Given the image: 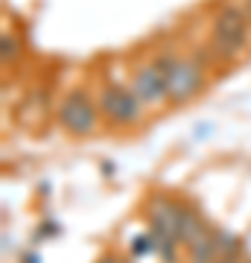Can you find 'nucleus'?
<instances>
[{
  "label": "nucleus",
  "mask_w": 251,
  "mask_h": 263,
  "mask_svg": "<svg viewBox=\"0 0 251 263\" xmlns=\"http://www.w3.org/2000/svg\"><path fill=\"white\" fill-rule=\"evenodd\" d=\"M164 73H167V94L169 105L193 103L196 97L202 94L210 82V56L205 50H178L176 44H164L155 50Z\"/></svg>",
  "instance_id": "obj_1"
},
{
  "label": "nucleus",
  "mask_w": 251,
  "mask_h": 263,
  "mask_svg": "<svg viewBox=\"0 0 251 263\" xmlns=\"http://www.w3.org/2000/svg\"><path fill=\"white\" fill-rule=\"evenodd\" d=\"M251 44V12L240 3H222L207 21L205 53L210 62H240Z\"/></svg>",
  "instance_id": "obj_2"
},
{
  "label": "nucleus",
  "mask_w": 251,
  "mask_h": 263,
  "mask_svg": "<svg viewBox=\"0 0 251 263\" xmlns=\"http://www.w3.org/2000/svg\"><path fill=\"white\" fill-rule=\"evenodd\" d=\"M53 120L67 138H96L103 132V114L96 105V97L88 85H70L53 103Z\"/></svg>",
  "instance_id": "obj_3"
},
{
  "label": "nucleus",
  "mask_w": 251,
  "mask_h": 263,
  "mask_svg": "<svg viewBox=\"0 0 251 263\" xmlns=\"http://www.w3.org/2000/svg\"><path fill=\"white\" fill-rule=\"evenodd\" d=\"M93 97H96L103 123L111 126V129L131 132V129H138V126H143V120H146V114H149L146 105L140 103L138 94L129 88V82L103 79L93 88Z\"/></svg>",
  "instance_id": "obj_4"
},
{
  "label": "nucleus",
  "mask_w": 251,
  "mask_h": 263,
  "mask_svg": "<svg viewBox=\"0 0 251 263\" xmlns=\"http://www.w3.org/2000/svg\"><path fill=\"white\" fill-rule=\"evenodd\" d=\"M129 88L138 94V100L146 105V111H161L169 105V94H167V73L161 67L158 56L149 53V56H138L129 65V76H126Z\"/></svg>",
  "instance_id": "obj_5"
},
{
  "label": "nucleus",
  "mask_w": 251,
  "mask_h": 263,
  "mask_svg": "<svg viewBox=\"0 0 251 263\" xmlns=\"http://www.w3.org/2000/svg\"><path fill=\"white\" fill-rule=\"evenodd\" d=\"M143 219H146V228L176 237L178 243H181V237H178L181 199H176L172 193H152V196L143 202Z\"/></svg>",
  "instance_id": "obj_6"
},
{
  "label": "nucleus",
  "mask_w": 251,
  "mask_h": 263,
  "mask_svg": "<svg viewBox=\"0 0 251 263\" xmlns=\"http://www.w3.org/2000/svg\"><path fill=\"white\" fill-rule=\"evenodd\" d=\"M214 240H216V252H219V260H222V257H228V260H245V246H242V240L234 234L231 228L216 226Z\"/></svg>",
  "instance_id": "obj_7"
},
{
  "label": "nucleus",
  "mask_w": 251,
  "mask_h": 263,
  "mask_svg": "<svg viewBox=\"0 0 251 263\" xmlns=\"http://www.w3.org/2000/svg\"><path fill=\"white\" fill-rule=\"evenodd\" d=\"M214 231H216V226H214ZM214 231H210L207 237H202L199 243L187 246V249H184V263H216V260H219Z\"/></svg>",
  "instance_id": "obj_8"
},
{
  "label": "nucleus",
  "mask_w": 251,
  "mask_h": 263,
  "mask_svg": "<svg viewBox=\"0 0 251 263\" xmlns=\"http://www.w3.org/2000/svg\"><path fill=\"white\" fill-rule=\"evenodd\" d=\"M0 59H3V67H15L21 62V38L9 29L0 38Z\"/></svg>",
  "instance_id": "obj_9"
},
{
  "label": "nucleus",
  "mask_w": 251,
  "mask_h": 263,
  "mask_svg": "<svg viewBox=\"0 0 251 263\" xmlns=\"http://www.w3.org/2000/svg\"><path fill=\"white\" fill-rule=\"evenodd\" d=\"M129 257H155V240H152V231L149 228H143V231H138V234L131 237L129 243Z\"/></svg>",
  "instance_id": "obj_10"
},
{
  "label": "nucleus",
  "mask_w": 251,
  "mask_h": 263,
  "mask_svg": "<svg viewBox=\"0 0 251 263\" xmlns=\"http://www.w3.org/2000/svg\"><path fill=\"white\" fill-rule=\"evenodd\" d=\"M96 263H134L131 257H123V254H117V252H108V254H103Z\"/></svg>",
  "instance_id": "obj_11"
},
{
  "label": "nucleus",
  "mask_w": 251,
  "mask_h": 263,
  "mask_svg": "<svg viewBox=\"0 0 251 263\" xmlns=\"http://www.w3.org/2000/svg\"><path fill=\"white\" fill-rule=\"evenodd\" d=\"M24 263H41V257H38L35 252H27L24 254Z\"/></svg>",
  "instance_id": "obj_12"
},
{
  "label": "nucleus",
  "mask_w": 251,
  "mask_h": 263,
  "mask_svg": "<svg viewBox=\"0 0 251 263\" xmlns=\"http://www.w3.org/2000/svg\"><path fill=\"white\" fill-rule=\"evenodd\" d=\"M216 263H242V260H228V257H222V260H216Z\"/></svg>",
  "instance_id": "obj_13"
},
{
  "label": "nucleus",
  "mask_w": 251,
  "mask_h": 263,
  "mask_svg": "<svg viewBox=\"0 0 251 263\" xmlns=\"http://www.w3.org/2000/svg\"><path fill=\"white\" fill-rule=\"evenodd\" d=\"M242 263H251V257H245V260H242Z\"/></svg>",
  "instance_id": "obj_14"
},
{
  "label": "nucleus",
  "mask_w": 251,
  "mask_h": 263,
  "mask_svg": "<svg viewBox=\"0 0 251 263\" xmlns=\"http://www.w3.org/2000/svg\"><path fill=\"white\" fill-rule=\"evenodd\" d=\"M248 12H251V6H248Z\"/></svg>",
  "instance_id": "obj_15"
}]
</instances>
